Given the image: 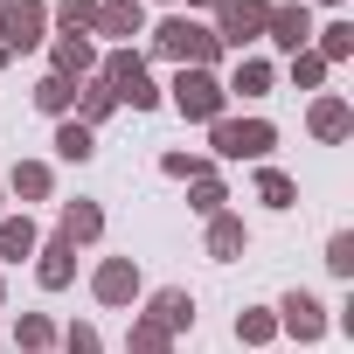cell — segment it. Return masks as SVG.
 Instances as JSON below:
<instances>
[{
    "label": "cell",
    "mask_w": 354,
    "mask_h": 354,
    "mask_svg": "<svg viewBox=\"0 0 354 354\" xmlns=\"http://www.w3.org/2000/svg\"><path fill=\"white\" fill-rule=\"evenodd\" d=\"M153 56H167V63H181V70H216V35L202 28V21H188V15H167L160 28H153Z\"/></svg>",
    "instance_id": "obj_1"
},
{
    "label": "cell",
    "mask_w": 354,
    "mask_h": 354,
    "mask_svg": "<svg viewBox=\"0 0 354 354\" xmlns=\"http://www.w3.org/2000/svg\"><path fill=\"white\" fill-rule=\"evenodd\" d=\"M209 139H216V160H264L278 146V125L271 118H216Z\"/></svg>",
    "instance_id": "obj_2"
},
{
    "label": "cell",
    "mask_w": 354,
    "mask_h": 354,
    "mask_svg": "<svg viewBox=\"0 0 354 354\" xmlns=\"http://www.w3.org/2000/svg\"><path fill=\"white\" fill-rule=\"evenodd\" d=\"M264 21H271V0H216V49H250L257 35H264Z\"/></svg>",
    "instance_id": "obj_3"
},
{
    "label": "cell",
    "mask_w": 354,
    "mask_h": 354,
    "mask_svg": "<svg viewBox=\"0 0 354 354\" xmlns=\"http://www.w3.org/2000/svg\"><path fill=\"white\" fill-rule=\"evenodd\" d=\"M223 84H216V70H181L174 77V111L181 118H195V125H216L223 118Z\"/></svg>",
    "instance_id": "obj_4"
},
{
    "label": "cell",
    "mask_w": 354,
    "mask_h": 354,
    "mask_svg": "<svg viewBox=\"0 0 354 354\" xmlns=\"http://www.w3.org/2000/svg\"><path fill=\"white\" fill-rule=\"evenodd\" d=\"M42 28H49V8L42 0H0V49H35L42 42Z\"/></svg>",
    "instance_id": "obj_5"
},
{
    "label": "cell",
    "mask_w": 354,
    "mask_h": 354,
    "mask_svg": "<svg viewBox=\"0 0 354 354\" xmlns=\"http://www.w3.org/2000/svg\"><path fill=\"white\" fill-rule=\"evenodd\" d=\"M264 35L285 49V56H299V49H313V8L306 0H292V8H271V21H264Z\"/></svg>",
    "instance_id": "obj_6"
},
{
    "label": "cell",
    "mask_w": 354,
    "mask_h": 354,
    "mask_svg": "<svg viewBox=\"0 0 354 354\" xmlns=\"http://www.w3.org/2000/svg\"><path fill=\"white\" fill-rule=\"evenodd\" d=\"M91 292H97V306H132L139 299V264L132 257H104L97 278H91Z\"/></svg>",
    "instance_id": "obj_7"
},
{
    "label": "cell",
    "mask_w": 354,
    "mask_h": 354,
    "mask_svg": "<svg viewBox=\"0 0 354 354\" xmlns=\"http://www.w3.org/2000/svg\"><path fill=\"white\" fill-rule=\"evenodd\" d=\"M278 326H285L292 340H319L333 319H326V306H319L313 292H285V306H278Z\"/></svg>",
    "instance_id": "obj_8"
},
{
    "label": "cell",
    "mask_w": 354,
    "mask_h": 354,
    "mask_svg": "<svg viewBox=\"0 0 354 354\" xmlns=\"http://www.w3.org/2000/svg\"><path fill=\"white\" fill-rule=\"evenodd\" d=\"M97 35H111V42L146 35V0H97Z\"/></svg>",
    "instance_id": "obj_9"
},
{
    "label": "cell",
    "mask_w": 354,
    "mask_h": 354,
    "mask_svg": "<svg viewBox=\"0 0 354 354\" xmlns=\"http://www.w3.org/2000/svg\"><path fill=\"white\" fill-rule=\"evenodd\" d=\"M35 278H42L49 292H63V285L77 278V243H63V236H49V243H35Z\"/></svg>",
    "instance_id": "obj_10"
},
{
    "label": "cell",
    "mask_w": 354,
    "mask_h": 354,
    "mask_svg": "<svg viewBox=\"0 0 354 354\" xmlns=\"http://www.w3.org/2000/svg\"><path fill=\"white\" fill-rule=\"evenodd\" d=\"M146 319H153L160 333H188V326H195V299H188L181 285H167V292H153V306H146Z\"/></svg>",
    "instance_id": "obj_11"
},
{
    "label": "cell",
    "mask_w": 354,
    "mask_h": 354,
    "mask_svg": "<svg viewBox=\"0 0 354 354\" xmlns=\"http://www.w3.org/2000/svg\"><path fill=\"white\" fill-rule=\"evenodd\" d=\"M278 84V70L264 63V56H236V70H230V84H223V97H264Z\"/></svg>",
    "instance_id": "obj_12"
},
{
    "label": "cell",
    "mask_w": 354,
    "mask_h": 354,
    "mask_svg": "<svg viewBox=\"0 0 354 354\" xmlns=\"http://www.w3.org/2000/svg\"><path fill=\"white\" fill-rule=\"evenodd\" d=\"M306 125H313V139H347L354 132V111H347V97H313V111H306Z\"/></svg>",
    "instance_id": "obj_13"
},
{
    "label": "cell",
    "mask_w": 354,
    "mask_h": 354,
    "mask_svg": "<svg viewBox=\"0 0 354 354\" xmlns=\"http://www.w3.org/2000/svg\"><path fill=\"white\" fill-rule=\"evenodd\" d=\"M49 77H70V84H77V77H97V49H91L84 35H63V42H56V70H49Z\"/></svg>",
    "instance_id": "obj_14"
},
{
    "label": "cell",
    "mask_w": 354,
    "mask_h": 354,
    "mask_svg": "<svg viewBox=\"0 0 354 354\" xmlns=\"http://www.w3.org/2000/svg\"><path fill=\"white\" fill-rule=\"evenodd\" d=\"M104 236V209L97 202H70L63 209V243H97Z\"/></svg>",
    "instance_id": "obj_15"
},
{
    "label": "cell",
    "mask_w": 354,
    "mask_h": 354,
    "mask_svg": "<svg viewBox=\"0 0 354 354\" xmlns=\"http://www.w3.org/2000/svg\"><path fill=\"white\" fill-rule=\"evenodd\" d=\"M243 243H250V230H243V216H209V257H243Z\"/></svg>",
    "instance_id": "obj_16"
},
{
    "label": "cell",
    "mask_w": 354,
    "mask_h": 354,
    "mask_svg": "<svg viewBox=\"0 0 354 354\" xmlns=\"http://www.w3.org/2000/svg\"><path fill=\"white\" fill-rule=\"evenodd\" d=\"M313 35H319V42H313V56H319L326 70L354 56V21H326V28H313Z\"/></svg>",
    "instance_id": "obj_17"
},
{
    "label": "cell",
    "mask_w": 354,
    "mask_h": 354,
    "mask_svg": "<svg viewBox=\"0 0 354 354\" xmlns=\"http://www.w3.org/2000/svg\"><path fill=\"white\" fill-rule=\"evenodd\" d=\"M35 223L28 216H8V223H0V257H8V264H21V257H35Z\"/></svg>",
    "instance_id": "obj_18"
},
{
    "label": "cell",
    "mask_w": 354,
    "mask_h": 354,
    "mask_svg": "<svg viewBox=\"0 0 354 354\" xmlns=\"http://www.w3.org/2000/svg\"><path fill=\"white\" fill-rule=\"evenodd\" d=\"M257 202H264V209H292V202H299V181L278 174V167H264V174H257Z\"/></svg>",
    "instance_id": "obj_19"
},
{
    "label": "cell",
    "mask_w": 354,
    "mask_h": 354,
    "mask_svg": "<svg viewBox=\"0 0 354 354\" xmlns=\"http://www.w3.org/2000/svg\"><path fill=\"white\" fill-rule=\"evenodd\" d=\"M56 153H63V160H91V153H97L91 125H84V118H63V125H56Z\"/></svg>",
    "instance_id": "obj_20"
},
{
    "label": "cell",
    "mask_w": 354,
    "mask_h": 354,
    "mask_svg": "<svg viewBox=\"0 0 354 354\" xmlns=\"http://www.w3.org/2000/svg\"><path fill=\"white\" fill-rule=\"evenodd\" d=\"M56 21H63V35H97V0H63V8H56Z\"/></svg>",
    "instance_id": "obj_21"
},
{
    "label": "cell",
    "mask_w": 354,
    "mask_h": 354,
    "mask_svg": "<svg viewBox=\"0 0 354 354\" xmlns=\"http://www.w3.org/2000/svg\"><path fill=\"white\" fill-rule=\"evenodd\" d=\"M77 104H84V125H97V118H111V111H118V91H111V84H104V77H91V84H84V97H77Z\"/></svg>",
    "instance_id": "obj_22"
},
{
    "label": "cell",
    "mask_w": 354,
    "mask_h": 354,
    "mask_svg": "<svg viewBox=\"0 0 354 354\" xmlns=\"http://www.w3.org/2000/svg\"><path fill=\"white\" fill-rule=\"evenodd\" d=\"M278 333V313H264V306H250V313H236V340L243 347H264Z\"/></svg>",
    "instance_id": "obj_23"
},
{
    "label": "cell",
    "mask_w": 354,
    "mask_h": 354,
    "mask_svg": "<svg viewBox=\"0 0 354 354\" xmlns=\"http://www.w3.org/2000/svg\"><path fill=\"white\" fill-rule=\"evenodd\" d=\"M35 104H42V111H56V118H63V111H70V104H77V84H70V77H42V84H35Z\"/></svg>",
    "instance_id": "obj_24"
},
{
    "label": "cell",
    "mask_w": 354,
    "mask_h": 354,
    "mask_svg": "<svg viewBox=\"0 0 354 354\" xmlns=\"http://www.w3.org/2000/svg\"><path fill=\"white\" fill-rule=\"evenodd\" d=\"M15 340H21L28 354H49V340H56V326H49L42 313H21V319H15Z\"/></svg>",
    "instance_id": "obj_25"
},
{
    "label": "cell",
    "mask_w": 354,
    "mask_h": 354,
    "mask_svg": "<svg viewBox=\"0 0 354 354\" xmlns=\"http://www.w3.org/2000/svg\"><path fill=\"white\" fill-rule=\"evenodd\" d=\"M15 195H21V202H42V195H49V167H42V160H21V167H15Z\"/></svg>",
    "instance_id": "obj_26"
},
{
    "label": "cell",
    "mask_w": 354,
    "mask_h": 354,
    "mask_svg": "<svg viewBox=\"0 0 354 354\" xmlns=\"http://www.w3.org/2000/svg\"><path fill=\"white\" fill-rule=\"evenodd\" d=\"M326 271H333V278H354V236H347V230L326 236Z\"/></svg>",
    "instance_id": "obj_27"
},
{
    "label": "cell",
    "mask_w": 354,
    "mask_h": 354,
    "mask_svg": "<svg viewBox=\"0 0 354 354\" xmlns=\"http://www.w3.org/2000/svg\"><path fill=\"white\" fill-rule=\"evenodd\" d=\"M167 340H174V333H160L153 319H132V333H125V347H132V354H167Z\"/></svg>",
    "instance_id": "obj_28"
},
{
    "label": "cell",
    "mask_w": 354,
    "mask_h": 354,
    "mask_svg": "<svg viewBox=\"0 0 354 354\" xmlns=\"http://www.w3.org/2000/svg\"><path fill=\"white\" fill-rule=\"evenodd\" d=\"M223 202H230V195H223V181H216V174H202V181H195V202H188V209H195V216H223Z\"/></svg>",
    "instance_id": "obj_29"
},
{
    "label": "cell",
    "mask_w": 354,
    "mask_h": 354,
    "mask_svg": "<svg viewBox=\"0 0 354 354\" xmlns=\"http://www.w3.org/2000/svg\"><path fill=\"white\" fill-rule=\"evenodd\" d=\"M292 84H299V91H319V84H326V63H319L313 49H299V56H292Z\"/></svg>",
    "instance_id": "obj_30"
},
{
    "label": "cell",
    "mask_w": 354,
    "mask_h": 354,
    "mask_svg": "<svg viewBox=\"0 0 354 354\" xmlns=\"http://www.w3.org/2000/svg\"><path fill=\"white\" fill-rule=\"evenodd\" d=\"M160 174H174V181H202L209 160H195V153H167V160H160Z\"/></svg>",
    "instance_id": "obj_31"
},
{
    "label": "cell",
    "mask_w": 354,
    "mask_h": 354,
    "mask_svg": "<svg viewBox=\"0 0 354 354\" xmlns=\"http://www.w3.org/2000/svg\"><path fill=\"white\" fill-rule=\"evenodd\" d=\"M63 354H104L97 326H70V333H63Z\"/></svg>",
    "instance_id": "obj_32"
},
{
    "label": "cell",
    "mask_w": 354,
    "mask_h": 354,
    "mask_svg": "<svg viewBox=\"0 0 354 354\" xmlns=\"http://www.w3.org/2000/svg\"><path fill=\"white\" fill-rule=\"evenodd\" d=\"M188 8H216V0H188Z\"/></svg>",
    "instance_id": "obj_33"
},
{
    "label": "cell",
    "mask_w": 354,
    "mask_h": 354,
    "mask_svg": "<svg viewBox=\"0 0 354 354\" xmlns=\"http://www.w3.org/2000/svg\"><path fill=\"white\" fill-rule=\"evenodd\" d=\"M0 70H8V49H0Z\"/></svg>",
    "instance_id": "obj_34"
},
{
    "label": "cell",
    "mask_w": 354,
    "mask_h": 354,
    "mask_svg": "<svg viewBox=\"0 0 354 354\" xmlns=\"http://www.w3.org/2000/svg\"><path fill=\"white\" fill-rule=\"evenodd\" d=\"M326 8H340V0H326Z\"/></svg>",
    "instance_id": "obj_35"
},
{
    "label": "cell",
    "mask_w": 354,
    "mask_h": 354,
    "mask_svg": "<svg viewBox=\"0 0 354 354\" xmlns=\"http://www.w3.org/2000/svg\"><path fill=\"white\" fill-rule=\"evenodd\" d=\"M0 292H8V285H0Z\"/></svg>",
    "instance_id": "obj_36"
}]
</instances>
